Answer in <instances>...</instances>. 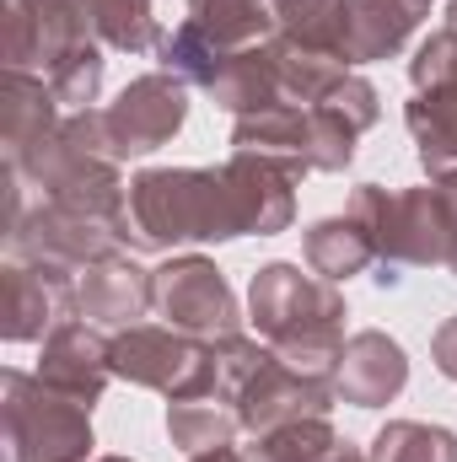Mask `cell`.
I'll return each instance as SVG.
<instances>
[{
  "label": "cell",
  "mask_w": 457,
  "mask_h": 462,
  "mask_svg": "<svg viewBox=\"0 0 457 462\" xmlns=\"http://www.w3.org/2000/svg\"><path fill=\"white\" fill-rule=\"evenodd\" d=\"M431 360H436V371L457 382V312L452 318H442V328L431 334Z\"/></svg>",
  "instance_id": "28"
},
{
  "label": "cell",
  "mask_w": 457,
  "mask_h": 462,
  "mask_svg": "<svg viewBox=\"0 0 457 462\" xmlns=\"http://www.w3.org/2000/svg\"><path fill=\"white\" fill-rule=\"evenodd\" d=\"M114 253H129L124 247V221H98V216L65 210V205H49V199H38L27 210V221L5 236V258L54 263V269H70V274H87L92 263H103Z\"/></svg>",
  "instance_id": "11"
},
{
  "label": "cell",
  "mask_w": 457,
  "mask_h": 462,
  "mask_svg": "<svg viewBox=\"0 0 457 462\" xmlns=\"http://www.w3.org/2000/svg\"><path fill=\"white\" fill-rule=\"evenodd\" d=\"M205 97H210L221 114H231V118L285 103L280 60H275V38H269V43H258V49H237L227 65L216 70V81L205 87Z\"/></svg>",
  "instance_id": "19"
},
{
  "label": "cell",
  "mask_w": 457,
  "mask_h": 462,
  "mask_svg": "<svg viewBox=\"0 0 457 462\" xmlns=\"http://www.w3.org/2000/svg\"><path fill=\"white\" fill-rule=\"evenodd\" d=\"M151 307H156V269H145L135 253H114L87 274H76L70 312L87 318L92 328H108V334L135 328Z\"/></svg>",
  "instance_id": "15"
},
{
  "label": "cell",
  "mask_w": 457,
  "mask_h": 462,
  "mask_svg": "<svg viewBox=\"0 0 457 462\" xmlns=\"http://www.w3.org/2000/svg\"><path fill=\"white\" fill-rule=\"evenodd\" d=\"M269 5H275V38L344 65V0H269Z\"/></svg>",
  "instance_id": "24"
},
{
  "label": "cell",
  "mask_w": 457,
  "mask_h": 462,
  "mask_svg": "<svg viewBox=\"0 0 457 462\" xmlns=\"http://www.w3.org/2000/svg\"><path fill=\"white\" fill-rule=\"evenodd\" d=\"M275 38V5L269 0H189L183 22L162 32V70L183 76L189 87H210L216 70L237 49H258Z\"/></svg>",
  "instance_id": "7"
},
{
  "label": "cell",
  "mask_w": 457,
  "mask_h": 462,
  "mask_svg": "<svg viewBox=\"0 0 457 462\" xmlns=\"http://www.w3.org/2000/svg\"><path fill=\"white\" fill-rule=\"evenodd\" d=\"M302 258H307L312 274L344 285V280L377 269V242H371L366 226L344 210V216H323V221H312V226L302 231Z\"/></svg>",
  "instance_id": "21"
},
{
  "label": "cell",
  "mask_w": 457,
  "mask_h": 462,
  "mask_svg": "<svg viewBox=\"0 0 457 462\" xmlns=\"http://www.w3.org/2000/svg\"><path fill=\"white\" fill-rule=\"evenodd\" d=\"M189 462H242V452L237 447H216V452H200V457H189Z\"/></svg>",
  "instance_id": "30"
},
{
  "label": "cell",
  "mask_w": 457,
  "mask_h": 462,
  "mask_svg": "<svg viewBox=\"0 0 457 462\" xmlns=\"http://www.w3.org/2000/svg\"><path fill=\"white\" fill-rule=\"evenodd\" d=\"M76 274L54 263L5 258L0 269V334L5 345H43L60 318H70Z\"/></svg>",
  "instance_id": "12"
},
{
  "label": "cell",
  "mask_w": 457,
  "mask_h": 462,
  "mask_svg": "<svg viewBox=\"0 0 457 462\" xmlns=\"http://www.w3.org/2000/svg\"><path fill=\"white\" fill-rule=\"evenodd\" d=\"M355 140L360 129H350L323 103H275V108L231 118V151L264 156L296 183L307 172H344L355 162Z\"/></svg>",
  "instance_id": "6"
},
{
  "label": "cell",
  "mask_w": 457,
  "mask_h": 462,
  "mask_svg": "<svg viewBox=\"0 0 457 462\" xmlns=\"http://www.w3.org/2000/svg\"><path fill=\"white\" fill-rule=\"evenodd\" d=\"M344 210L377 242V263L431 269V263H447L452 258L457 194L442 189V183H420V189L360 183V189H350V205Z\"/></svg>",
  "instance_id": "4"
},
{
  "label": "cell",
  "mask_w": 457,
  "mask_h": 462,
  "mask_svg": "<svg viewBox=\"0 0 457 462\" xmlns=\"http://www.w3.org/2000/svg\"><path fill=\"white\" fill-rule=\"evenodd\" d=\"M344 318H350V301H344L340 285L291 263V258L264 263L247 285L253 334L302 371H318V376L334 371L344 349Z\"/></svg>",
  "instance_id": "2"
},
{
  "label": "cell",
  "mask_w": 457,
  "mask_h": 462,
  "mask_svg": "<svg viewBox=\"0 0 457 462\" xmlns=\"http://www.w3.org/2000/svg\"><path fill=\"white\" fill-rule=\"evenodd\" d=\"M340 398H334V382L318 376V371H302L280 355H269L253 382L237 393V420L247 436H264L275 425H291V420H312V414H329Z\"/></svg>",
  "instance_id": "13"
},
{
  "label": "cell",
  "mask_w": 457,
  "mask_h": 462,
  "mask_svg": "<svg viewBox=\"0 0 457 462\" xmlns=\"http://www.w3.org/2000/svg\"><path fill=\"white\" fill-rule=\"evenodd\" d=\"M447 269H452V280H457V236H452V258H447Z\"/></svg>",
  "instance_id": "31"
},
{
  "label": "cell",
  "mask_w": 457,
  "mask_h": 462,
  "mask_svg": "<svg viewBox=\"0 0 457 462\" xmlns=\"http://www.w3.org/2000/svg\"><path fill=\"white\" fill-rule=\"evenodd\" d=\"M409 87L431 92V87H457V0H447V22L420 38L415 60H409Z\"/></svg>",
  "instance_id": "27"
},
{
  "label": "cell",
  "mask_w": 457,
  "mask_h": 462,
  "mask_svg": "<svg viewBox=\"0 0 457 462\" xmlns=\"http://www.w3.org/2000/svg\"><path fill=\"white\" fill-rule=\"evenodd\" d=\"M323 462H366V452H360L355 441H340V447H334V452H329Z\"/></svg>",
  "instance_id": "29"
},
{
  "label": "cell",
  "mask_w": 457,
  "mask_h": 462,
  "mask_svg": "<svg viewBox=\"0 0 457 462\" xmlns=\"http://www.w3.org/2000/svg\"><path fill=\"white\" fill-rule=\"evenodd\" d=\"M404 124L415 134V151H420V167L431 183H452L457 178V87H431V92H415Z\"/></svg>",
  "instance_id": "20"
},
{
  "label": "cell",
  "mask_w": 457,
  "mask_h": 462,
  "mask_svg": "<svg viewBox=\"0 0 457 462\" xmlns=\"http://www.w3.org/2000/svg\"><path fill=\"white\" fill-rule=\"evenodd\" d=\"M167 436L183 457H200V452H216L231 447L242 436V420H237V403L216 398V393H200V398H173L167 403Z\"/></svg>",
  "instance_id": "23"
},
{
  "label": "cell",
  "mask_w": 457,
  "mask_h": 462,
  "mask_svg": "<svg viewBox=\"0 0 457 462\" xmlns=\"http://www.w3.org/2000/svg\"><path fill=\"white\" fill-rule=\"evenodd\" d=\"M92 462H135V457H114V452H108V457H92Z\"/></svg>",
  "instance_id": "32"
},
{
  "label": "cell",
  "mask_w": 457,
  "mask_h": 462,
  "mask_svg": "<svg viewBox=\"0 0 457 462\" xmlns=\"http://www.w3.org/2000/svg\"><path fill=\"white\" fill-rule=\"evenodd\" d=\"M366 462H457V430L425 420H387L371 436Z\"/></svg>",
  "instance_id": "25"
},
{
  "label": "cell",
  "mask_w": 457,
  "mask_h": 462,
  "mask_svg": "<svg viewBox=\"0 0 457 462\" xmlns=\"http://www.w3.org/2000/svg\"><path fill=\"white\" fill-rule=\"evenodd\" d=\"M340 447L329 414H312V420H291V425H275L264 436H253V447H242V462H323Z\"/></svg>",
  "instance_id": "26"
},
{
  "label": "cell",
  "mask_w": 457,
  "mask_h": 462,
  "mask_svg": "<svg viewBox=\"0 0 457 462\" xmlns=\"http://www.w3.org/2000/svg\"><path fill=\"white\" fill-rule=\"evenodd\" d=\"M329 382H334V398L350 403V409H387L409 387V355L393 334L360 328V334L344 339Z\"/></svg>",
  "instance_id": "16"
},
{
  "label": "cell",
  "mask_w": 457,
  "mask_h": 462,
  "mask_svg": "<svg viewBox=\"0 0 457 462\" xmlns=\"http://www.w3.org/2000/svg\"><path fill=\"white\" fill-rule=\"evenodd\" d=\"M156 312H162V323H173L178 334H189L200 345L242 334L237 291L216 269V258H205V253H173L156 269Z\"/></svg>",
  "instance_id": "10"
},
{
  "label": "cell",
  "mask_w": 457,
  "mask_h": 462,
  "mask_svg": "<svg viewBox=\"0 0 457 462\" xmlns=\"http://www.w3.org/2000/svg\"><path fill=\"white\" fill-rule=\"evenodd\" d=\"M0 462H92V409L5 365L0 376Z\"/></svg>",
  "instance_id": "5"
},
{
  "label": "cell",
  "mask_w": 457,
  "mask_h": 462,
  "mask_svg": "<svg viewBox=\"0 0 457 462\" xmlns=\"http://www.w3.org/2000/svg\"><path fill=\"white\" fill-rule=\"evenodd\" d=\"M189 81L173 76V70H145L135 76L114 103L103 108V140H108V156L118 167L124 162H140V156H156L162 145H173V134L189 124Z\"/></svg>",
  "instance_id": "9"
},
{
  "label": "cell",
  "mask_w": 457,
  "mask_h": 462,
  "mask_svg": "<svg viewBox=\"0 0 457 462\" xmlns=\"http://www.w3.org/2000/svg\"><path fill=\"white\" fill-rule=\"evenodd\" d=\"M60 118H65V108L43 76H33V70L0 76V151H5V162L27 156L43 134L60 129Z\"/></svg>",
  "instance_id": "18"
},
{
  "label": "cell",
  "mask_w": 457,
  "mask_h": 462,
  "mask_svg": "<svg viewBox=\"0 0 457 462\" xmlns=\"http://www.w3.org/2000/svg\"><path fill=\"white\" fill-rule=\"evenodd\" d=\"M49 205H65V210H81V216H98V221H124V167L108 156V140H103V108H81V114H65L54 134H43L27 156L11 162Z\"/></svg>",
  "instance_id": "3"
},
{
  "label": "cell",
  "mask_w": 457,
  "mask_h": 462,
  "mask_svg": "<svg viewBox=\"0 0 457 462\" xmlns=\"http://www.w3.org/2000/svg\"><path fill=\"white\" fill-rule=\"evenodd\" d=\"M38 382H49L54 393H65V398L98 409L103 393H108V382H114V360H108L103 328H92V323L76 318V312L60 318V323L49 328L43 349H38Z\"/></svg>",
  "instance_id": "14"
},
{
  "label": "cell",
  "mask_w": 457,
  "mask_h": 462,
  "mask_svg": "<svg viewBox=\"0 0 457 462\" xmlns=\"http://www.w3.org/2000/svg\"><path fill=\"white\" fill-rule=\"evenodd\" d=\"M108 360H114V382L162 393L173 398H200L210 387V345L178 334L173 323H135L118 328L108 339Z\"/></svg>",
  "instance_id": "8"
},
{
  "label": "cell",
  "mask_w": 457,
  "mask_h": 462,
  "mask_svg": "<svg viewBox=\"0 0 457 462\" xmlns=\"http://www.w3.org/2000/svg\"><path fill=\"white\" fill-rule=\"evenodd\" d=\"M81 27L114 49V54H145V49H162V22H156V5L151 0H65Z\"/></svg>",
  "instance_id": "22"
},
{
  "label": "cell",
  "mask_w": 457,
  "mask_h": 462,
  "mask_svg": "<svg viewBox=\"0 0 457 462\" xmlns=\"http://www.w3.org/2000/svg\"><path fill=\"white\" fill-rule=\"evenodd\" d=\"M425 16L431 0H344V65L360 70L404 54Z\"/></svg>",
  "instance_id": "17"
},
{
  "label": "cell",
  "mask_w": 457,
  "mask_h": 462,
  "mask_svg": "<svg viewBox=\"0 0 457 462\" xmlns=\"http://www.w3.org/2000/svg\"><path fill=\"white\" fill-rule=\"evenodd\" d=\"M296 221V178L231 151L221 167H145L124 194V247L173 253L200 242L280 236Z\"/></svg>",
  "instance_id": "1"
}]
</instances>
